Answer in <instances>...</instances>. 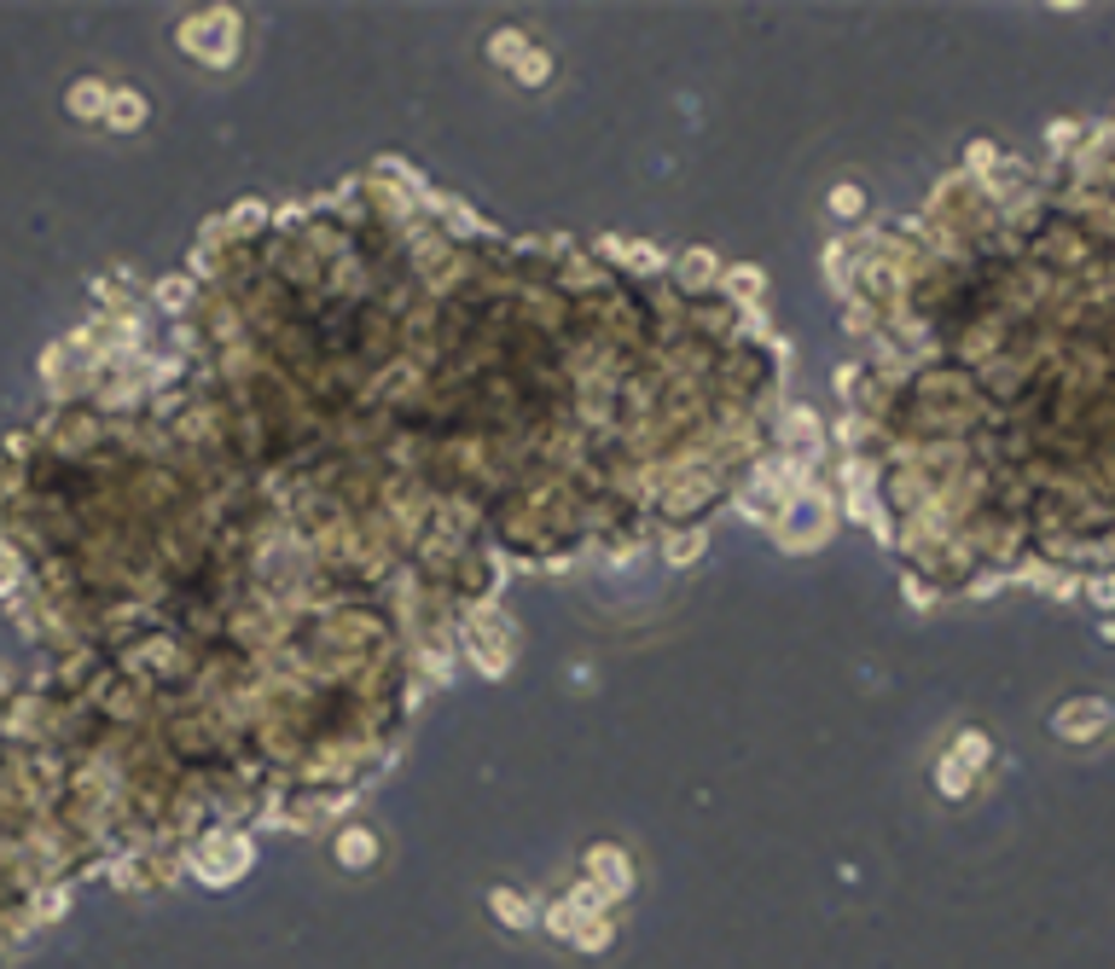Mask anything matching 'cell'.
<instances>
[{
  "label": "cell",
  "mask_w": 1115,
  "mask_h": 969,
  "mask_svg": "<svg viewBox=\"0 0 1115 969\" xmlns=\"http://www.w3.org/2000/svg\"><path fill=\"white\" fill-rule=\"evenodd\" d=\"M245 871H250V842L245 836H222V842H210V847L192 854V877L210 882V889H227V882L245 877Z\"/></svg>",
  "instance_id": "1"
},
{
  "label": "cell",
  "mask_w": 1115,
  "mask_h": 969,
  "mask_svg": "<svg viewBox=\"0 0 1115 969\" xmlns=\"http://www.w3.org/2000/svg\"><path fill=\"white\" fill-rule=\"evenodd\" d=\"M233 24L227 12H210V18H198V24H186L180 29V41L186 47H198V53H204V64H227V53H233Z\"/></svg>",
  "instance_id": "2"
},
{
  "label": "cell",
  "mask_w": 1115,
  "mask_h": 969,
  "mask_svg": "<svg viewBox=\"0 0 1115 969\" xmlns=\"http://www.w3.org/2000/svg\"><path fill=\"white\" fill-rule=\"evenodd\" d=\"M587 871H593V882L611 899H622L634 889V865H628V854H622V847H611V842H599L593 854H587Z\"/></svg>",
  "instance_id": "3"
},
{
  "label": "cell",
  "mask_w": 1115,
  "mask_h": 969,
  "mask_svg": "<svg viewBox=\"0 0 1115 969\" xmlns=\"http://www.w3.org/2000/svg\"><path fill=\"white\" fill-rule=\"evenodd\" d=\"M1104 726H1110V708H1104V703H1063V714H1057V738H1075V743L1098 738Z\"/></svg>",
  "instance_id": "4"
},
{
  "label": "cell",
  "mask_w": 1115,
  "mask_h": 969,
  "mask_svg": "<svg viewBox=\"0 0 1115 969\" xmlns=\"http://www.w3.org/2000/svg\"><path fill=\"white\" fill-rule=\"evenodd\" d=\"M488 911H494L505 929H529V923H535L529 894H517V889H488Z\"/></svg>",
  "instance_id": "5"
},
{
  "label": "cell",
  "mask_w": 1115,
  "mask_h": 969,
  "mask_svg": "<svg viewBox=\"0 0 1115 969\" xmlns=\"http://www.w3.org/2000/svg\"><path fill=\"white\" fill-rule=\"evenodd\" d=\"M331 847H337V865H349V871H366V865L378 859V836H372V830H343Z\"/></svg>",
  "instance_id": "6"
},
{
  "label": "cell",
  "mask_w": 1115,
  "mask_h": 969,
  "mask_svg": "<svg viewBox=\"0 0 1115 969\" xmlns=\"http://www.w3.org/2000/svg\"><path fill=\"white\" fill-rule=\"evenodd\" d=\"M569 941H576L581 952H604L616 941V929H611V917H581L576 923V934H569Z\"/></svg>",
  "instance_id": "7"
},
{
  "label": "cell",
  "mask_w": 1115,
  "mask_h": 969,
  "mask_svg": "<svg viewBox=\"0 0 1115 969\" xmlns=\"http://www.w3.org/2000/svg\"><path fill=\"white\" fill-rule=\"evenodd\" d=\"M936 784H941V795H953V802H959V795L970 790V760H959V755H953V760H941Z\"/></svg>",
  "instance_id": "8"
},
{
  "label": "cell",
  "mask_w": 1115,
  "mask_h": 969,
  "mask_svg": "<svg viewBox=\"0 0 1115 969\" xmlns=\"http://www.w3.org/2000/svg\"><path fill=\"white\" fill-rule=\"evenodd\" d=\"M576 923H581V917H576V911H569V906H564V899H558V906H547V929L558 934V941H569V934H576Z\"/></svg>",
  "instance_id": "9"
},
{
  "label": "cell",
  "mask_w": 1115,
  "mask_h": 969,
  "mask_svg": "<svg viewBox=\"0 0 1115 969\" xmlns=\"http://www.w3.org/2000/svg\"><path fill=\"white\" fill-rule=\"evenodd\" d=\"M111 105H116V111H111V123H123V128L140 123V99H134V93H116Z\"/></svg>",
  "instance_id": "10"
},
{
  "label": "cell",
  "mask_w": 1115,
  "mask_h": 969,
  "mask_svg": "<svg viewBox=\"0 0 1115 969\" xmlns=\"http://www.w3.org/2000/svg\"><path fill=\"white\" fill-rule=\"evenodd\" d=\"M831 210H837V215H860V192H854V186H837V192H831Z\"/></svg>",
  "instance_id": "11"
},
{
  "label": "cell",
  "mask_w": 1115,
  "mask_h": 969,
  "mask_svg": "<svg viewBox=\"0 0 1115 969\" xmlns=\"http://www.w3.org/2000/svg\"><path fill=\"white\" fill-rule=\"evenodd\" d=\"M76 111H82V116L105 111V93H93V88H76Z\"/></svg>",
  "instance_id": "12"
},
{
  "label": "cell",
  "mask_w": 1115,
  "mask_h": 969,
  "mask_svg": "<svg viewBox=\"0 0 1115 969\" xmlns=\"http://www.w3.org/2000/svg\"><path fill=\"white\" fill-rule=\"evenodd\" d=\"M523 81H547V53H529V59H523Z\"/></svg>",
  "instance_id": "13"
},
{
  "label": "cell",
  "mask_w": 1115,
  "mask_h": 969,
  "mask_svg": "<svg viewBox=\"0 0 1115 969\" xmlns=\"http://www.w3.org/2000/svg\"><path fill=\"white\" fill-rule=\"evenodd\" d=\"M709 274H715V262H709V256H686V279H691V285L709 279Z\"/></svg>",
  "instance_id": "14"
},
{
  "label": "cell",
  "mask_w": 1115,
  "mask_h": 969,
  "mask_svg": "<svg viewBox=\"0 0 1115 969\" xmlns=\"http://www.w3.org/2000/svg\"><path fill=\"white\" fill-rule=\"evenodd\" d=\"M494 53H500V64H505V53H523V41L512 36V29H505V36H494Z\"/></svg>",
  "instance_id": "15"
},
{
  "label": "cell",
  "mask_w": 1115,
  "mask_h": 969,
  "mask_svg": "<svg viewBox=\"0 0 1115 969\" xmlns=\"http://www.w3.org/2000/svg\"><path fill=\"white\" fill-rule=\"evenodd\" d=\"M1092 599H1098V604H1115V575H1104V581H1092Z\"/></svg>",
  "instance_id": "16"
},
{
  "label": "cell",
  "mask_w": 1115,
  "mask_h": 969,
  "mask_svg": "<svg viewBox=\"0 0 1115 969\" xmlns=\"http://www.w3.org/2000/svg\"><path fill=\"white\" fill-rule=\"evenodd\" d=\"M970 168H993V146H988V140L970 146Z\"/></svg>",
  "instance_id": "17"
}]
</instances>
